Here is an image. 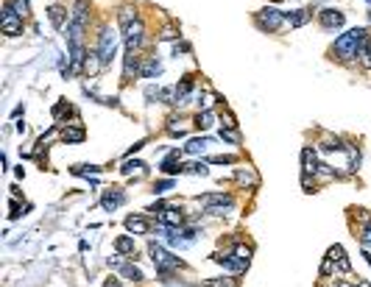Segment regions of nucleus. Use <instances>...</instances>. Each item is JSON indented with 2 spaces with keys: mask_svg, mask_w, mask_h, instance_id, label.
<instances>
[{
  "mask_svg": "<svg viewBox=\"0 0 371 287\" xmlns=\"http://www.w3.org/2000/svg\"><path fill=\"white\" fill-rule=\"evenodd\" d=\"M369 36V31L366 28H349L346 34H341L335 39V45H332V53H335L338 59H343V61H349V59H354L357 56V48H360V42Z\"/></svg>",
  "mask_w": 371,
  "mask_h": 287,
  "instance_id": "nucleus-1",
  "label": "nucleus"
},
{
  "mask_svg": "<svg viewBox=\"0 0 371 287\" xmlns=\"http://www.w3.org/2000/svg\"><path fill=\"white\" fill-rule=\"evenodd\" d=\"M148 254H151V260H154V265H156V273H173L176 268H181V265H184L179 257H173L171 251H165L159 243H151V245H148Z\"/></svg>",
  "mask_w": 371,
  "mask_h": 287,
  "instance_id": "nucleus-2",
  "label": "nucleus"
},
{
  "mask_svg": "<svg viewBox=\"0 0 371 287\" xmlns=\"http://www.w3.org/2000/svg\"><path fill=\"white\" fill-rule=\"evenodd\" d=\"M98 56L104 61V67H109L114 59V53H117V34H114L112 28H101V36H98Z\"/></svg>",
  "mask_w": 371,
  "mask_h": 287,
  "instance_id": "nucleus-3",
  "label": "nucleus"
},
{
  "mask_svg": "<svg viewBox=\"0 0 371 287\" xmlns=\"http://www.w3.org/2000/svg\"><path fill=\"white\" fill-rule=\"evenodd\" d=\"M254 23H257L259 31L276 34V31L282 28V23H285V11H279V9H262L257 17H254Z\"/></svg>",
  "mask_w": 371,
  "mask_h": 287,
  "instance_id": "nucleus-4",
  "label": "nucleus"
},
{
  "mask_svg": "<svg viewBox=\"0 0 371 287\" xmlns=\"http://www.w3.org/2000/svg\"><path fill=\"white\" fill-rule=\"evenodd\" d=\"M0 31H3L6 36H17V34H23V17H20L17 11H14V6H11V3H6V6H3Z\"/></svg>",
  "mask_w": 371,
  "mask_h": 287,
  "instance_id": "nucleus-5",
  "label": "nucleus"
},
{
  "mask_svg": "<svg viewBox=\"0 0 371 287\" xmlns=\"http://www.w3.org/2000/svg\"><path fill=\"white\" fill-rule=\"evenodd\" d=\"M123 39H126V51L137 53V48L145 42V26H143V20L131 23L129 28H123Z\"/></svg>",
  "mask_w": 371,
  "mask_h": 287,
  "instance_id": "nucleus-6",
  "label": "nucleus"
},
{
  "mask_svg": "<svg viewBox=\"0 0 371 287\" xmlns=\"http://www.w3.org/2000/svg\"><path fill=\"white\" fill-rule=\"evenodd\" d=\"M212 260L218 262V265H224L232 276H240V273H246L249 270V262H243L240 257H234V254H215Z\"/></svg>",
  "mask_w": 371,
  "mask_h": 287,
  "instance_id": "nucleus-7",
  "label": "nucleus"
},
{
  "mask_svg": "<svg viewBox=\"0 0 371 287\" xmlns=\"http://www.w3.org/2000/svg\"><path fill=\"white\" fill-rule=\"evenodd\" d=\"M126 204V192L120 190V187H109V190H104V195H101V207L106 209V212H114L117 207H123Z\"/></svg>",
  "mask_w": 371,
  "mask_h": 287,
  "instance_id": "nucleus-8",
  "label": "nucleus"
},
{
  "mask_svg": "<svg viewBox=\"0 0 371 287\" xmlns=\"http://www.w3.org/2000/svg\"><path fill=\"white\" fill-rule=\"evenodd\" d=\"M318 23L324 31H335V28H341L346 23V17H343V11H338V9H324L318 14Z\"/></svg>",
  "mask_w": 371,
  "mask_h": 287,
  "instance_id": "nucleus-9",
  "label": "nucleus"
},
{
  "mask_svg": "<svg viewBox=\"0 0 371 287\" xmlns=\"http://www.w3.org/2000/svg\"><path fill=\"white\" fill-rule=\"evenodd\" d=\"M156 220L162 223V226H173V229H179L181 223H184V215H181V209L176 207H165L159 215H156Z\"/></svg>",
  "mask_w": 371,
  "mask_h": 287,
  "instance_id": "nucleus-10",
  "label": "nucleus"
},
{
  "mask_svg": "<svg viewBox=\"0 0 371 287\" xmlns=\"http://www.w3.org/2000/svg\"><path fill=\"white\" fill-rule=\"evenodd\" d=\"M84 139H86V131L78 123H70V126L61 129V142H67V145H76V142H84Z\"/></svg>",
  "mask_w": 371,
  "mask_h": 287,
  "instance_id": "nucleus-11",
  "label": "nucleus"
},
{
  "mask_svg": "<svg viewBox=\"0 0 371 287\" xmlns=\"http://www.w3.org/2000/svg\"><path fill=\"white\" fill-rule=\"evenodd\" d=\"M140 67H143L140 56H137V53L126 51V61H123V81H131L134 76H140Z\"/></svg>",
  "mask_w": 371,
  "mask_h": 287,
  "instance_id": "nucleus-12",
  "label": "nucleus"
},
{
  "mask_svg": "<svg viewBox=\"0 0 371 287\" xmlns=\"http://www.w3.org/2000/svg\"><path fill=\"white\" fill-rule=\"evenodd\" d=\"M327 257L332 262H335L338 268L343 270V273H349V270H352V262L346 260V251H343V245H332V248H329L327 251Z\"/></svg>",
  "mask_w": 371,
  "mask_h": 287,
  "instance_id": "nucleus-13",
  "label": "nucleus"
},
{
  "mask_svg": "<svg viewBox=\"0 0 371 287\" xmlns=\"http://www.w3.org/2000/svg\"><path fill=\"white\" fill-rule=\"evenodd\" d=\"M159 170H162L165 176H176V173H184V165L179 162V151H173L171 157L165 159L162 165H159Z\"/></svg>",
  "mask_w": 371,
  "mask_h": 287,
  "instance_id": "nucleus-14",
  "label": "nucleus"
},
{
  "mask_svg": "<svg viewBox=\"0 0 371 287\" xmlns=\"http://www.w3.org/2000/svg\"><path fill=\"white\" fill-rule=\"evenodd\" d=\"M159 73H162V64L156 61V56H148L143 61V67H140V78H156Z\"/></svg>",
  "mask_w": 371,
  "mask_h": 287,
  "instance_id": "nucleus-15",
  "label": "nucleus"
},
{
  "mask_svg": "<svg viewBox=\"0 0 371 287\" xmlns=\"http://www.w3.org/2000/svg\"><path fill=\"white\" fill-rule=\"evenodd\" d=\"M126 229H129L131 235H148V220L143 218V215H129L126 218Z\"/></svg>",
  "mask_w": 371,
  "mask_h": 287,
  "instance_id": "nucleus-16",
  "label": "nucleus"
},
{
  "mask_svg": "<svg viewBox=\"0 0 371 287\" xmlns=\"http://www.w3.org/2000/svg\"><path fill=\"white\" fill-rule=\"evenodd\" d=\"M302 165H304V173H313L315 176V170H318V159H315V151L310 148V145H307V148L302 151Z\"/></svg>",
  "mask_w": 371,
  "mask_h": 287,
  "instance_id": "nucleus-17",
  "label": "nucleus"
},
{
  "mask_svg": "<svg viewBox=\"0 0 371 287\" xmlns=\"http://www.w3.org/2000/svg\"><path fill=\"white\" fill-rule=\"evenodd\" d=\"M285 20L293 28H302L304 23H310V11L307 9H296V11H285Z\"/></svg>",
  "mask_w": 371,
  "mask_h": 287,
  "instance_id": "nucleus-18",
  "label": "nucleus"
},
{
  "mask_svg": "<svg viewBox=\"0 0 371 287\" xmlns=\"http://www.w3.org/2000/svg\"><path fill=\"white\" fill-rule=\"evenodd\" d=\"M137 20H140V14H137L134 6H123V9L117 11V23H120V28H129L131 23H137Z\"/></svg>",
  "mask_w": 371,
  "mask_h": 287,
  "instance_id": "nucleus-19",
  "label": "nucleus"
},
{
  "mask_svg": "<svg viewBox=\"0 0 371 287\" xmlns=\"http://www.w3.org/2000/svg\"><path fill=\"white\" fill-rule=\"evenodd\" d=\"M48 17H51V23H53V28H64V23H67V9H61V6H51L48 9Z\"/></svg>",
  "mask_w": 371,
  "mask_h": 287,
  "instance_id": "nucleus-20",
  "label": "nucleus"
},
{
  "mask_svg": "<svg viewBox=\"0 0 371 287\" xmlns=\"http://www.w3.org/2000/svg\"><path fill=\"white\" fill-rule=\"evenodd\" d=\"M234 182L243 184V187H257V176L251 173L249 167H246V170H243V167H237V170H234Z\"/></svg>",
  "mask_w": 371,
  "mask_h": 287,
  "instance_id": "nucleus-21",
  "label": "nucleus"
},
{
  "mask_svg": "<svg viewBox=\"0 0 371 287\" xmlns=\"http://www.w3.org/2000/svg\"><path fill=\"white\" fill-rule=\"evenodd\" d=\"M120 273L126 279H131V282H145V273L137 268V265H131V262H123L120 265Z\"/></svg>",
  "mask_w": 371,
  "mask_h": 287,
  "instance_id": "nucleus-22",
  "label": "nucleus"
},
{
  "mask_svg": "<svg viewBox=\"0 0 371 287\" xmlns=\"http://www.w3.org/2000/svg\"><path fill=\"white\" fill-rule=\"evenodd\" d=\"M190 92H193V78L190 76H184V78L176 84V98H179V104H184V101L190 98Z\"/></svg>",
  "mask_w": 371,
  "mask_h": 287,
  "instance_id": "nucleus-23",
  "label": "nucleus"
},
{
  "mask_svg": "<svg viewBox=\"0 0 371 287\" xmlns=\"http://www.w3.org/2000/svg\"><path fill=\"white\" fill-rule=\"evenodd\" d=\"M114 248H117V254H126V257H134V237L123 235L114 240Z\"/></svg>",
  "mask_w": 371,
  "mask_h": 287,
  "instance_id": "nucleus-24",
  "label": "nucleus"
},
{
  "mask_svg": "<svg viewBox=\"0 0 371 287\" xmlns=\"http://www.w3.org/2000/svg\"><path fill=\"white\" fill-rule=\"evenodd\" d=\"M201 204H204V207H212V204H234V198L229 192H212V195H204Z\"/></svg>",
  "mask_w": 371,
  "mask_h": 287,
  "instance_id": "nucleus-25",
  "label": "nucleus"
},
{
  "mask_svg": "<svg viewBox=\"0 0 371 287\" xmlns=\"http://www.w3.org/2000/svg\"><path fill=\"white\" fill-rule=\"evenodd\" d=\"M101 67H104L101 56H98V53H89V56H86V61H84V73H86V76H95Z\"/></svg>",
  "mask_w": 371,
  "mask_h": 287,
  "instance_id": "nucleus-26",
  "label": "nucleus"
},
{
  "mask_svg": "<svg viewBox=\"0 0 371 287\" xmlns=\"http://www.w3.org/2000/svg\"><path fill=\"white\" fill-rule=\"evenodd\" d=\"M193 123H196V129H199V131H207L209 126L215 123V114L209 112V109H207V112H199V114H196V120H193Z\"/></svg>",
  "mask_w": 371,
  "mask_h": 287,
  "instance_id": "nucleus-27",
  "label": "nucleus"
},
{
  "mask_svg": "<svg viewBox=\"0 0 371 287\" xmlns=\"http://www.w3.org/2000/svg\"><path fill=\"white\" fill-rule=\"evenodd\" d=\"M207 145H209L207 137H196L184 145V154H201V151H207Z\"/></svg>",
  "mask_w": 371,
  "mask_h": 287,
  "instance_id": "nucleus-28",
  "label": "nucleus"
},
{
  "mask_svg": "<svg viewBox=\"0 0 371 287\" xmlns=\"http://www.w3.org/2000/svg\"><path fill=\"white\" fill-rule=\"evenodd\" d=\"M101 170H104V167H98V165H73L70 167L73 176H98Z\"/></svg>",
  "mask_w": 371,
  "mask_h": 287,
  "instance_id": "nucleus-29",
  "label": "nucleus"
},
{
  "mask_svg": "<svg viewBox=\"0 0 371 287\" xmlns=\"http://www.w3.org/2000/svg\"><path fill=\"white\" fill-rule=\"evenodd\" d=\"M70 114H76V109H73L67 101H59V104L53 106V120H61V117H70Z\"/></svg>",
  "mask_w": 371,
  "mask_h": 287,
  "instance_id": "nucleus-30",
  "label": "nucleus"
},
{
  "mask_svg": "<svg viewBox=\"0 0 371 287\" xmlns=\"http://www.w3.org/2000/svg\"><path fill=\"white\" fill-rule=\"evenodd\" d=\"M207 287H237V279L234 276H221V279H209Z\"/></svg>",
  "mask_w": 371,
  "mask_h": 287,
  "instance_id": "nucleus-31",
  "label": "nucleus"
},
{
  "mask_svg": "<svg viewBox=\"0 0 371 287\" xmlns=\"http://www.w3.org/2000/svg\"><path fill=\"white\" fill-rule=\"evenodd\" d=\"M184 173H190V176H207V165L204 162H190V165H184Z\"/></svg>",
  "mask_w": 371,
  "mask_h": 287,
  "instance_id": "nucleus-32",
  "label": "nucleus"
},
{
  "mask_svg": "<svg viewBox=\"0 0 371 287\" xmlns=\"http://www.w3.org/2000/svg\"><path fill=\"white\" fill-rule=\"evenodd\" d=\"M143 167H145V165H143L140 159H134V162H131V159H126V162H123V167H120V173H123V176H131L134 170H143Z\"/></svg>",
  "mask_w": 371,
  "mask_h": 287,
  "instance_id": "nucleus-33",
  "label": "nucleus"
},
{
  "mask_svg": "<svg viewBox=\"0 0 371 287\" xmlns=\"http://www.w3.org/2000/svg\"><path fill=\"white\" fill-rule=\"evenodd\" d=\"M159 39H165V42H171V39H179V28L176 26H165L162 34H159Z\"/></svg>",
  "mask_w": 371,
  "mask_h": 287,
  "instance_id": "nucleus-34",
  "label": "nucleus"
},
{
  "mask_svg": "<svg viewBox=\"0 0 371 287\" xmlns=\"http://www.w3.org/2000/svg\"><path fill=\"white\" fill-rule=\"evenodd\" d=\"M234 257H240L243 262H251V245H234Z\"/></svg>",
  "mask_w": 371,
  "mask_h": 287,
  "instance_id": "nucleus-35",
  "label": "nucleus"
},
{
  "mask_svg": "<svg viewBox=\"0 0 371 287\" xmlns=\"http://www.w3.org/2000/svg\"><path fill=\"white\" fill-rule=\"evenodd\" d=\"M221 139H226V142H240V134H237V129H221Z\"/></svg>",
  "mask_w": 371,
  "mask_h": 287,
  "instance_id": "nucleus-36",
  "label": "nucleus"
},
{
  "mask_svg": "<svg viewBox=\"0 0 371 287\" xmlns=\"http://www.w3.org/2000/svg\"><path fill=\"white\" fill-rule=\"evenodd\" d=\"M168 190H173V182H171V179H162V182L154 184V192H156V195H162V192H168Z\"/></svg>",
  "mask_w": 371,
  "mask_h": 287,
  "instance_id": "nucleus-37",
  "label": "nucleus"
},
{
  "mask_svg": "<svg viewBox=\"0 0 371 287\" xmlns=\"http://www.w3.org/2000/svg\"><path fill=\"white\" fill-rule=\"evenodd\" d=\"M332 270H335V262L329 260V257H324V262H321V276H332Z\"/></svg>",
  "mask_w": 371,
  "mask_h": 287,
  "instance_id": "nucleus-38",
  "label": "nucleus"
},
{
  "mask_svg": "<svg viewBox=\"0 0 371 287\" xmlns=\"http://www.w3.org/2000/svg\"><path fill=\"white\" fill-rule=\"evenodd\" d=\"M302 187H304V192H313V190H315V182H313V173H304V176H302Z\"/></svg>",
  "mask_w": 371,
  "mask_h": 287,
  "instance_id": "nucleus-39",
  "label": "nucleus"
},
{
  "mask_svg": "<svg viewBox=\"0 0 371 287\" xmlns=\"http://www.w3.org/2000/svg\"><path fill=\"white\" fill-rule=\"evenodd\" d=\"M360 243L366 245V248H371V223H366L363 226V235H360Z\"/></svg>",
  "mask_w": 371,
  "mask_h": 287,
  "instance_id": "nucleus-40",
  "label": "nucleus"
},
{
  "mask_svg": "<svg viewBox=\"0 0 371 287\" xmlns=\"http://www.w3.org/2000/svg\"><path fill=\"white\" fill-rule=\"evenodd\" d=\"M221 123H224V129H237V120H234V114H229V112H224Z\"/></svg>",
  "mask_w": 371,
  "mask_h": 287,
  "instance_id": "nucleus-41",
  "label": "nucleus"
},
{
  "mask_svg": "<svg viewBox=\"0 0 371 287\" xmlns=\"http://www.w3.org/2000/svg\"><path fill=\"white\" fill-rule=\"evenodd\" d=\"M162 95V89H156L154 84H151V87H145V98H148V104H154V98H159Z\"/></svg>",
  "mask_w": 371,
  "mask_h": 287,
  "instance_id": "nucleus-42",
  "label": "nucleus"
},
{
  "mask_svg": "<svg viewBox=\"0 0 371 287\" xmlns=\"http://www.w3.org/2000/svg\"><path fill=\"white\" fill-rule=\"evenodd\" d=\"M209 162H212V165H234L237 159H234V157H212Z\"/></svg>",
  "mask_w": 371,
  "mask_h": 287,
  "instance_id": "nucleus-43",
  "label": "nucleus"
},
{
  "mask_svg": "<svg viewBox=\"0 0 371 287\" xmlns=\"http://www.w3.org/2000/svg\"><path fill=\"white\" fill-rule=\"evenodd\" d=\"M181 53H190V42H179L176 48H173V56H176V59H179Z\"/></svg>",
  "mask_w": 371,
  "mask_h": 287,
  "instance_id": "nucleus-44",
  "label": "nucleus"
},
{
  "mask_svg": "<svg viewBox=\"0 0 371 287\" xmlns=\"http://www.w3.org/2000/svg\"><path fill=\"white\" fill-rule=\"evenodd\" d=\"M165 207H168L165 201H156V204H151V207H148V212H154V215H159V212H162Z\"/></svg>",
  "mask_w": 371,
  "mask_h": 287,
  "instance_id": "nucleus-45",
  "label": "nucleus"
},
{
  "mask_svg": "<svg viewBox=\"0 0 371 287\" xmlns=\"http://www.w3.org/2000/svg\"><path fill=\"white\" fill-rule=\"evenodd\" d=\"M143 145H145V139H140V142H134V145L129 148V157H134V154H137V151L143 148Z\"/></svg>",
  "mask_w": 371,
  "mask_h": 287,
  "instance_id": "nucleus-46",
  "label": "nucleus"
},
{
  "mask_svg": "<svg viewBox=\"0 0 371 287\" xmlns=\"http://www.w3.org/2000/svg\"><path fill=\"white\" fill-rule=\"evenodd\" d=\"M104 287H120V282H117V279H106Z\"/></svg>",
  "mask_w": 371,
  "mask_h": 287,
  "instance_id": "nucleus-47",
  "label": "nucleus"
},
{
  "mask_svg": "<svg viewBox=\"0 0 371 287\" xmlns=\"http://www.w3.org/2000/svg\"><path fill=\"white\" fill-rule=\"evenodd\" d=\"M357 287H371V285H369V282H360V285H357Z\"/></svg>",
  "mask_w": 371,
  "mask_h": 287,
  "instance_id": "nucleus-48",
  "label": "nucleus"
},
{
  "mask_svg": "<svg viewBox=\"0 0 371 287\" xmlns=\"http://www.w3.org/2000/svg\"><path fill=\"white\" fill-rule=\"evenodd\" d=\"M274 3H279V0H274Z\"/></svg>",
  "mask_w": 371,
  "mask_h": 287,
  "instance_id": "nucleus-49",
  "label": "nucleus"
},
{
  "mask_svg": "<svg viewBox=\"0 0 371 287\" xmlns=\"http://www.w3.org/2000/svg\"><path fill=\"white\" fill-rule=\"evenodd\" d=\"M366 3H371V0H366Z\"/></svg>",
  "mask_w": 371,
  "mask_h": 287,
  "instance_id": "nucleus-50",
  "label": "nucleus"
}]
</instances>
